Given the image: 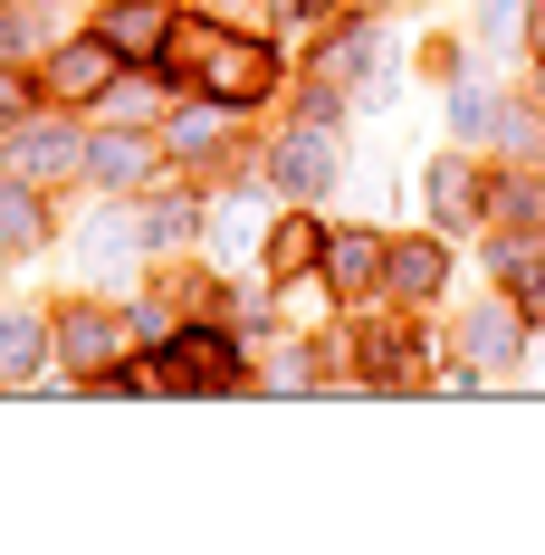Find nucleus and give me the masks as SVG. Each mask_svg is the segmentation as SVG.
I'll list each match as a JSON object with an SVG mask.
<instances>
[{"instance_id":"0eeeda50","label":"nucleus","mask_w":545,"mask_h":555,"mask_svg":"<svg viewBox=\"0 0 545 555\" xmlns=\"http://www.w3.org/2000/svg\"><path fill=\"white\" fill-rule=\"evenodd\" d=\"M239 125H249V115L239 106H220V96H202V87H192V96H182V106L164 115V154L182 172H230V144H239Z\"/></svg>"},{"instance_id":"6ab92c4d","label":"nucleus","mask_w":545,"mask_h":555,"mask_svg":"<svg viewBox=\"0 0 545 555\" xmlns=\"http://www.w3.org/2000/svg\"><path fill=\"white\" fill-rule=\"evenodd\" d=\"M374 67H382L374 10H354L345 29H326V39H316V57H307V77H316V87H354V77H374Z\"/></svg>"},{"instance_id":"f257e3e1","label":"nucleus","mask_w":545,"mask_h":555,"mask_svg":"<svg viewBox=\"0 0 545 555\" xmlns=\"http://www.w3.org/2000/svg\"><path fill=\"white\" fill-rule=\"evenodd\" d=\"M144 374H154V392H239L249 384V345L230 335V317H182Z\"/></svg>"},{"instance_id":"9d476101","label":"nucleus","mask_w":545,"mask_h":555,"mask_svg":"<svg viewBox=\"0 0 545 555\" xmlns=\"http://www.w3.org/2000/svg\"><path fill=\"white\" fill-rule=\"evenodd\" d=\"M49 364H57V317L29 297H0V392H39Z\"/></svg>"},{"instance_id":"b1692460","label":"nucleus","mask_w":545,"mask_h":555,"mask_svg":"<svg viewBox=\"0 0 545 555\" xmlns=\"http://www.w3.org/2000/svg\"><path fill=\"white\" fill-rule=\"evenodd\" d=\"M489 269H497V287L527 307V326H545V240H527V230H507L489 249Z\"/></svg>"},{"instance_id":"ddd939ff","label":"nucleus","mask_w":545,"mask_h":555,"mask_svg":"<svg viewBox=\"0 0 545 555\" xmlns=\"http://www.w3.org/2000/svg\"><path fill=\"white\" fill-rule=\"evenodd\" d=\"M134 211H144V240H154V259H182V249H202L211 192H202V182H172V172H164V182H154Z\"/></svg>"},{"instance_id":"bb28decb","label":"nucleus","mask_w":545,"mask_h":555,"mask_svg":"<svg viewBox=\"0 0 545 555\" xmlns=\"http://www.w3.org/2000/svg\"><path fill=\"white\" fill-rule=\"evenodd\" d=\"M249 384H259V392H326V364H316V345H277V335H269V354H259Z\"/></svg>"},{"instance_id":"f03ea898","label":"nucleus","mask_w":545,"mask_h":555,"mask_svg":"<svg viewBox=\"0 0 545 555\" xmlns=\"http://www.w3.org/2000/svg\"><path fill=\"white\" fill-rule=\"evenodd\" d=\"M67 249H77L87 287H125V278H144V269H154L144 211H134V202H106V192H96V211H87V221H67Z\"/></svg>"},{"instance_id":"9b49d317","label":"nucleus","mask_w":545,"mask_h":555,"mask_svg":"<svg viewBox=\"0 0 545 555\" xmlns=\"http://www.w3.org/2000/svg\"><path fill=\"white\" fill-rule=\"evenodd\" d=\"M421 211H431V230L489 221V172L469 164L459 144H450V154H431V164H421Z\"/></svg>"},{"instance_id":"6e6552de","label":"nucleus","mask_w":545,"mask_h":555,"mask_svg":"<svg viewBox=\"0 0 545 555\" xmlns=\"http://www.w3.org/2000/svg\"><path fill=\"white\" fill-rule=\"evenodd\" d=\"M269 182L287 192V202H326L335 182H345V144H335V125L297 115V125L269 144Z\"/></svg>"},{"instance_id":"20e7f679","label":"nucleus","mask_w":545,"mask_h":555,"mask_svg":"<svg viewBox=\"0 0 545 555\" xmlns=\"http://www.w3.org/2000/svg\"><path fill=\"white\" fill-rule=\"evenodd\" d=\"M0 172H20V182H87V125L77 106H39L29 125H10L0 134Z\"/></svg>"},{"instance_id":"4be33fe9","label":"nucleus","mask_w":545,"mask_h":555,"mask_svg":"<svg viewBox=\"0 0 545 555\" xmlns=\"http://www.w3.org/2000/svg\"><path fill=\"white\" fill-rule=\"evenodd\" d=\"M450 287V249H440V230H412V240H392V259H382V297H402V307H421Z\"/></svg>"},{"instance_id":"412c9836","label":"nucleus","mask_w":545,"mask_h":555,"mask_svg":"<svg viewBox=\"0 0 545 555\" xmlns=\"http://www.w3.org/2000/svg\"><path fill=\"white\" fill-rule=\"evenodd\" d=\"M382 259H392V240H382V230H364V221L326 230V278L345 287V307H364V297L382 287Z\"/></svg>"},{"instance_id":"dca6fc26","label":"nucleus","mask_w":545,"mask_h":555,"mask_svg":"<svg viewBox=\"0 0 545 555\" xmlns=\"http://www.w3.org/2000/svg\"><path fill=\"white\" fill-rule=\"evenodd\" d=\"M172 10H182V0H106V10H96L87 29H96V39H106V49L125 57V67H154V57H164Z\"/></svg>"},{"instance_id":"473e14b6","label":"nucleus","mask_w":545,"mask_h":555,"mask_svg":"<svg viewBox=\"0 0 545 555\" xmlns=\"http://www.w3.org/2000/svg\"><path fill=\"white\" fill-rule=\"evenodd\" d=\"M354 10H392V0H354Z\"/></svg>"},{"instance_id":"a211bd4d","label":"nucleus","mask_w":545,"mask_h":555,"mask_svg":"<svg viewBox=\"0 0 545 555\" xmlns=\"http://www.w3.org/2000/svg\"><path fill=\"white\" fill-rule=\"evenodd\" d=\"M326 230H335V221H316V202H287V211L269 221V240H259V269H269V278L326 269Z\"/></svg>"},{"instance_id":"c9c22d12","label":"nucleus","mask_w":545,"mask_h":555,"mask_svg":"<svg viewBox=\"0 0 545 555\" xmlns=\"http://www.w3.org/2000/svg\"><path fill=\"white\" fill-rule=\"evenodd\" d=\"M0 269H10V249H0Z\"/></svg>"},{"instance_id":"4468645a","label":"nucleus","mask_w":545,"mask_h":555,"mask_svg":"<svg viewBox=\"0 0 545 555\" xmlns=\"http://www.w3.org/2000/svg\"><path fill=\"white\" fill-rule=\"evenodd\" d=\"M517 345H527V307H517L507 287L459 307V354H469L479 374H507V364H517Z\"/></svg>"},{"instance_id":"7c9ffc66","label":"nucleus","mask_w":545,"mask_h":555,"mask_svg":"<svg viewBox=\"0 0 545 555\" xmlns=\"http://www.w3.org/2000/svg\"><path fill=\"white\" fill-rule=\"evenodd\" d=\"M479 39L489 49H517L527 39V0H479Z\"/></svg>"},{"instance_id":"1a4fd4ad","label":"nucleus","mask_w":545,"mask_h":555,"mask_svg":"<svg viewBox=\"0 0 545 555\" xmlns=\"http://www.w3.org/2000/svg\"><path fill=\"white\" fill-rule=\"evenodd\" d=\"M115 77H125V57H115L96 29H67V39L39 57V96H49V106H96Z\"/></svg>"},{"instance_id":"f3484780","label":"nucleus","mask_w":545,"mask_h":555,"mask_svg":"<svg viewBox=\"0 0 545 555\" xmlns=\"http://www.w3.org/2000/svg\"><path fill=\"white\" fill-rule=\"evenodd\" d=\"M172 106H182V77H172V67H125L87 115H96V125H164Z\"/></svg>"},{"instance_id":"39448f33","label":"nucleus","mask_w":545,"mask_h":555,"mask_svg":"<svg viewBox=\"0 0 545 555\" xmlns=\"http://www.w3.org/2000/svg\"><path fill=\"white\" fill-rule=\"evenodd\" d=\"M164 172H172L164 125H87V182H96L106 202H144Z\"/></svg>"},{"instance_id":"c85d7f7f","label":"nucleus","mask_w":545,"mask_h":555,"mask_svg":"<svg viewBox=\"0 0 545 555\" xmlns=\"http://www.w3.org/2000/svg\"><path fill=\"white\" fill-rule=\"evenodd\" d=\"M440 115H450V144H479V134H497V96L489 87H450V96H440Z\"/></svg>"},{"instance_id":"a878e982","label":"nucleus","mask_w":545,"mask_h":555,"mask_svg":"<svg viewBox=\"0 0 545 555\" xmlns=\"http://www.w3.org/2000/svg\"><path fill=\"white\" fill-rule=\"evenodd\" d=\"M220 29H230V20H211V10H172V29H164V57H154V67H172V77L192 87V77H202V57L220 49Z\"/></svg>"},{"instance_id":"f8f14e48","label":"nucleus","mask_w":545,"mask_h":555,"mask_svg":"<svg viewBox=\"0 0 545 555\" xmlns=\"http://www.w3.org/2000/svg\"><path fill=\"white\" fill-rule=\"evenodd\" d=\"M354 354H364L354 384H421V374H431V335L402 326V317H364V326H354Z\"/></svg>"},{"instance_id":"5701e85b","label":"nucleus","mask_w":545,"mask_h":555,"mask_svg":"<svg viewBox=\"0 0 545 555\" xmlns=\"http://www.w3.org/2000/svg\"><path fill=\"white\" fill-rule=\"evenodd\" d=\"M269 307H277V326H287V335H316V326H335L345 287H335L326 269H297V278H269Z\"/></svg>"},{"instance_id":"2eb2a0df","label":"nucleus","mask_w":545,"mask_h":555,"mask_svg":"<svg viewBox=\"0 0 545 555\" xmlns=\"http://www.w3.org/2000/svg\"><path fill=\"white\" fill-rule=\"evenodd\" d=\"M259 240H269V211H259V182H230V172H220V192H211V221H202V249H211V269H230L239 249L259 259Z\"/></svg>"},{"instance_id":"f704fd0d","label":"nucleus","mask_w":545,"mask_h":555,"mask_svg":"<svg viewBox=\"0 0 545 555\" xmlns=\"http://www.w3.org/2000/svg\"><path fill=\"white\" fill-rule=\"evenodd\" d=\"M49 10H77V0H49Z\"/></svg>"},{"instance_id":"7ed1b4c3","label":"nucleus","mask_w":545,"mask_h":555,"mask_svg":"<svg viewBox=\"0 0 545 555\" xmlns=\"http://www.w3.org/2000/svg\"><path fill=\"white\" fill-rule=\"evenodd\" d=\"M57 374H77V384H96L106 364H134V335H125V307H115L106 287H87V297H57Z\"/></svg>"},{"instance_id":"aec40b11","label":"nucleus","mask_w":545,"mask_h":555,"mask_svg":"<svg viewBox=\"0 0 545 555\" xmlns=\"http://www.w3.org/2000/svg\"><path fill=\"white\" fill-rule=\"evenodd\" d=\"M49 240H57L49 182H20V172H0V249H10V259H39Z\"/></svg>"},{"instance_id":"423d86ee","label":"nucleus","mask_w":545,"mask_h":555,"mask_svg":"<svg viewBox=\"0 0 545 555\" xmlns=\"http://www.w3.org/2000/svg\"><path fill=\"white\" fill-rule=\"evenodd\" d=\"M277 77H287V49H277L269 29H220V49L202 57V77H192V87L249 115V106H269V96H277Z\"/></svg>"},{"instance_id":"72a5a7b5","label":"nucleus","mask_w":545,"mask_h":555,"mask_svg":"<svg viewBox=\"0 0 545 555\" xmlns=\"http://www.w3.org/2000/svg\"><path fill=\"white\" fill-rule=\"evenodd\" d=\"M536 106H545V67H536Z\"/></svg>"},{"instance_id":"c756f323","label":"nucleus","mask_w":545,"mask_h":555,"mask_svg":"<svg viewBox=\"0 0 545 555\" xmlns=\"http://www.w3.org/2000/svg\"><path fill=\"white\" fill-rule=\"evenodd\" d=\"M39 106H49V96H39V67H10V57H0V134L29 125Z\"/></svg>"},{"instance_id":"cd10ccee","label":"nucleus","mask_w":545,"mask_h":555,"mask_svg":"<svg viewBox=\"0 0 545 555\" xmlns=\"http://www.w3.org/2000/svg\"><path fill=\"white\" fill-rule=\"evenodd\" d=\"M489 221H507V230L536 221L545 230V182H536V172H497V182H489Z\"/></svg>"},{"instance_id":"393cba45","label":"nucleus","mask_w":545,"mask_h":555,"mask_svg":"<svg viewBox=\"0 0 545 555\" xmlns=\"http://www.w3.org/2000/svg\"><path fill=\"white\" fill-rule=\"evenodd\" d=\"M57 39H67V29H57L49 0H0V57H10V67H39Z\"/></svg>"},{"instance_id":"2f4dec72","label":"nucleus","mask_w":545,"mask_h":555,"mask_svg":"<svg viewBox=\"0 0 545 555\" xmlns=\"http://www.w3.org/2000/svg\"><path fill=\"white\" fill-rule=\"evenodd\" d=\"M497 144H507V154H545V115L507 106V115H497Z\"/></svg>"}]
</instances>
